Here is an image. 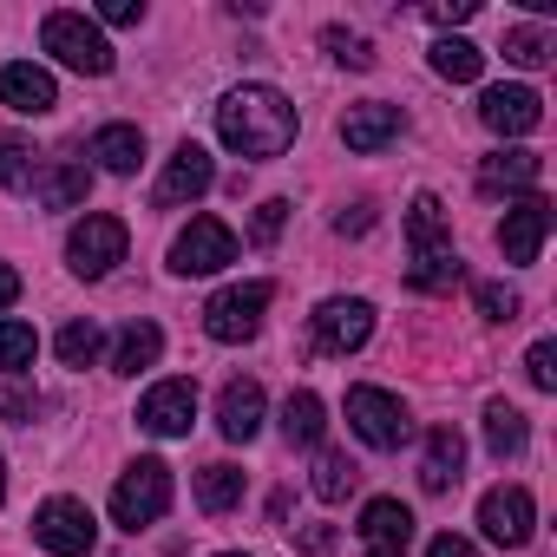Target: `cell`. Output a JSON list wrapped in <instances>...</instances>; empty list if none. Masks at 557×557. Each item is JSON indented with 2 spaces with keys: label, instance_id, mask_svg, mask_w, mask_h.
<instances>
[{
  "label": "cell",
  "instance_id": "6da1fadb",
  "mask_svg": "<svg viewBox=\"0 0 557 557\" xmlns=\"http://www.w3.org/2000/svg\"><path fill=\"white\" fill-rule=\"evenodd\" d=\"M216 138L243 158H283L296 145V106L275 86H236L216 106Z\"/></svg>",
  "mask_w": 557,
  "mask_h": 557
},
{
  "label": "cell",
  "instance_id": "7a4b0ae2",
  "mask_svg": "<svg viewBox=\"0 0 557 557\" xmlns=\"http://www.w3.org/2000/svg\"><path fill=\"white\" fill-rule=\"evenodd\" d=\"M407 243H413V269H407V283H413V289L440 296V289L459 283V269H466V262H459V249H453L446 203H440L433 190L413 197V210H407Z\"/></svg>",
  "mask_w": 557,
  "mask_h": 557
},
{
  "label": "cell",
  "instance_id": "3957f363",
  "mask_svg": "<svg viewBox=\"0 0 557 557\" xmlns=\"http://www.w3.org/2000/svg\"><path fill=\"white\" fill-rule=\"evenodd\" d=\"M40 47L60 60V66H73V73H86V79H106L112 73V47H106V34L86 21V14H47L40 21Z\"/></svg>",
  "mask_w": 557,
  "mask_h": 557
},
{
  "label": "cell",
  "instance_id": "277c9868",
  "mask_svg": "<svg viewBox=\"0 0 557 557\" xmlns=\"http://www.w3.org/2000/svg\"><path fill=\"white\" fill-rule=\"evenodd\" d=\"M164 511H171V466H164V459L125 466L119 485H112V518H119L125 531H145V524H158Z\"/></svg>",
  "mask_w": 557,
  "mask_h": 557
},
{
  "label": "cell",
  "instance_id": "5b68a950",
  "mask_svg": "<svg viewBox=\"0 0 557 557\" xmlns=\"http://www.w3.org/2000/svg\"><path fill=\"white\" fill-rule=\"evenodd\" d=\"M269 302H275V283H236V289L210 296V302H203L210 342H249V335L262 329V309H269Z\"/></svg>",
  "mask_w": 557,
  "mask_h": 557
},
{
  "label": "cell",
  "instance_id": "8992f818",
  "mask_svg": "<svg viewBox=\"0 0 557 557\" xmlns=\"http://www.w3.org/2000/svg\"><path fill=\"white\" fill-rule=\"evenodd\" d=\"M348 426H355L368 446H381V453H394V446L413 440V420H407V407H400L387 387H348Z\"/></svg>",
  "mask_w": 557,
  "mask_h": 557
},
{
  "label": "cell",
  "instance_id": "52a82bcc",
  "mask_svg": "<svg viewBox=\"0 0 557 557\" xmlns=\"http://www.w3.org/2000/svg\"><path fill=\"white\" fill-rule=\"evenodd\" d=\"M125 243H132V230L119 216H86L66 236V262H73V275L99 283V275H112V262H125Z\"/></svg>",
  "mask_w": 557,
  "mask_h": 557
},
{
  "label": "cell",
  "instance_id": "ba28073f",
  "mask_svg": "<svg viewBox=\"0 0 557 557\" xmlns=\"http://www.w3.org/2000/svg\"><path fill=\"white\" fill-rule=\"evenodd\" d=\"M34 537H40L53 557H92L99 524H92V511H86L79 498H47V505L34 511Z\"/></svg>",
  "mask_w": 557,
  "mask_h": 557
},
{
  "label": "cell",
  "instance_id": "9c48e42d",
  "mask_svg": "<svg viewBox=\"0 0 557 557\" xmlns=\"http://www.w3.org/2000/svg\"><path fill=\"white\" fill-rule=\"evenodd\" d=\"M223 262H236V236H230V223H216V216H190V230H177V243H171V269H177V275H216Z\"/></svg>",
  "mask_w": 557,
  "mask_h": 557
},
{
  "label": "cell",
  "instance_id": "30bf717a",
  "mask_svg": "<svg viewBox=\"0 0 557 557\" xmlns=\"http://www.w3.org/2000/svg\"><path fill=\"white\" fill-rule=\"evenodd\" d=\"M368 335H374V309L361 296H329L315 309V348L322 355H355V348H368Z\"/></svg>",
  "mask_w": 557,
  "mask_h": 557
},
{
  "label": "cell",
  "instance_id": "8fae6325",
  "mask_svg": "<svg viewBox=\"0 0 557 557\" xmlns=\"http://www.w3.org/2000/svg\"><path fill=\"white\" fill-rule=\"evenodd\" d=\"M210 184H216L210 151H203V145H177L171 164H164V177H158V190H151V203H158V210H177V203H197Z\"/></svg>",
  "mask_w": 557,
  "mask_h": 557
},
{
  "label": "cell",
  "instance_id": "7c38bea8",
  "mask_svg": "<svg viewBox=\"0 0 557 557\" xmlns=\"http://www.w3.org/2000/svg\"><path fill=\"white\" fill-rule=\"evenodd\" d=\"M190 420H197V381H158L138 400V426L158 433V440H184Z\"/></svg>",
  "mask_w": 557,
  "mask_h": 557
},
{
  "label": "cell",
  "instance_id": "4fadbf2b",
  "mask_svg": "<svg viewBox=\"0 0 557 557\" xmlns=\"http://www.w3.org/2000/svg\"><path fill=\"white\" fill-rule=\"evenodd\" d=\"M531 492L524 485H492L485 498H479V524H485V537L492 544H505V550H518V544H531Z\"/></svg>",
  "mask_w": 557,
  "mask_h": 557
},
{
  "label": "cell",
  "instance_id": "5bb4252c",
  "mask_svg": "<svg viewBox=\"0 0 557 557\" xmlns=\"http://www.w3.org/2000/svg\"><path fill=\"white\" fill-rule=\"evenodd\" d=\"M479 119H485V132H498V138H524V132L544 125V99H537L531 86H492V92L479 99Z\"/></svg>",
  "mask_w": 557,
  "mask_h": 557
},
{
  "label": "cell",
  "instance_id": "9a60e30c",
  "mask_svg": "<svg viewBox=\"0 0 557 557\" xmlns=\"http://www.w3.org/2000/svg\"><path fill=\"white\" fill-rule=\"evenodd\" d=\"M544 236H550V203L544 197H524V203H511L505 210V223H498V249H505V262H537V249H544Z\"/></svg>",
  "mask_w": 557,
  "mask_h": 557
},
{
  "label": "cell",
  "instance_id": "2e32d148",
  "mask_svg": "<svg viewBox=\"0 0 557 557\" xmlns=\"http://www.w3.org/2000/svg\"><path fill=\"white\" fill-rule=\"evenodd\" d=\"M0 106H14V112L40 119V112L60 106V86H53L47 66H34V60H8V66H0Z\"/></svg>",
  "mask_w": 557,
  "mask_h": 557
},
{
  "label": "cell",
  "instance_id": "e0dca14e",
  "mask_svg": "<svg viewBox=\"0 0 557 557\" xmlns=\"http://www.w3.org/2000/svg\"><path fill=\"white\" fill-rule=\"evenodd\" d=\"M400 138V106H387V99H361V106H348V119H342V145L348 151H381V145H394Z\"/></svg>",
  "mask_w": 557,
  "mask_h": 557
},
{
  "label": "cell",
  "instance_id": "ac0fdd59",
  "mask_svg": "<svg viewBox=\"0 0 557 557\" xmlns=\"http://www.w3.org/2000/svg\"><path fill=\"white\" fill-rule=\"evenodd\" d=\"M544 177V158L537 151H492V158H479V190L485 197H498V190H531Z\"/></svg>",
  "mask_w": 557,
  "mask_h": 557
},
{
  "label": "cell",
  "instance_id": "d6986e66",
  "mask_svg": "<svg viewBox=\"0 0 557 557\" xmlns=\"http://www.w3.org/2000/svg\"><path fill=\"white\" fill-rule=\"evenodd\" d=\"M216 426H223V440H256L262 433V387L256 381H230L223 387V400H216Z\"/></svg>",
  "mask_w": 557,
  "mask_h": 557
},
{
  "label": "cell",
  "instance_id": "ffe728a7",
  "mask_svg": "<svg viewBox=\"0 0 557 557\" xmlns=\"http://www.w3.org/2000/svg\"><path fill=\"white\" fill-rule=\"evenodd\" d=\"M459 466H466V440L453 426H433L426 433V459H420V485L426 492H453L459 485Z\"/></svg>",
  "mask_w": 557,
  "mask_h": 557
},
{
  "label": "cell",
  "instance_id": "44dd1931",
  "mask_svg": "<svg viewBox=\"0 0 557 557\" xmlns=\"http://www.w3.org/2000/svg\"><path fill=\"white\" fill-rule=\"evenodd\" d=\"M361 537H368V550H407V537H413V511H407L400 498H368V511H361Z\"/></svg>",
  "mask_w": 557,
  "mask_h": 557
},
{
  "label": "cell",
  "instance_id": "7402d4cb",
  "mask_svg": "<svg viewBox=\"0 0 557 557\" xmlns=\"http://www.w3.org/2000/svg\"><path fill=\"white\" fill-rule=\"evenodd\" d=\"M86 190H92V171H86V164H47V171L34 177L40 210H73V203H86Z\"/></svg>",
  "mask_w": 557,
  "mask_h": 557
},
{
  "label": "cell",
  "instance_id": "603a6c76",
  "mask_svg": "<svg viewBox=\"0 0 557 557\" xmlns=\"http://www.w3.org/2000/svg\"><path fill=\"white\" fill-rule=\"evenodd\" d=\"M92 158H99L112 177H132V171L145 164V132H138V125H106V132L92 138Z\"/></svg>",
  "mask_w": 557,
  "mask_h": 557
},
{
  "label": "cell",
  "instance_id": "cb8c5ba5",
  "mask_svg": "<svg viewBox=\"0 0 557 557\" xmlns=\"http://www.w3.org/2000/svg\"><path fill=\"white\" fill-rule=\"evenodd\" d=\"M164 355V329L158 322H132L119 342H112V374H138V368H151Z\"/></svg>",
  "mask_w": 557,
  "mask_h": 557
},
{
  "label": "cell",
  "instance_id": "d4e9b609",
  "mask_svg": "<svg viewBox=\"0 0 557 557\" xmlns=\"http://www.w3.org/2000/svg\"><path fill=\"white\" fill-rule=\"evenodd\" d=\"M524 440H531L524 413H518L511 400H485V446H492L498 459H518V453H524Z\"/></svg>",
  "mask_w": 557,
  "mask_h": 557
},
{
  "label": "cell",
  "instance_id": "484cf974",
  "mask_svg": "<svg viewBox=\"0 0 557 557\" xmlns=\"http://www.w3.org/2000/svg\"><path fill=\"white\" fill-rule=\"evenodd\" d=\"M283 433H289V446H322L329 407H322L315 394H289V400H283Z\"/></svg>",
  "mask_w": 557,
  "mask_h": 557
},
{
  "label": "cell",
  "instance_id": "4316f807",
  "mask_svg": "<svg viewBox=\"0 0 557 557\" xmlns=\"http://www.w3.org/2000/svg\"><path fill=\"white\" fill-rule=\"evenodd\" d=\"M433 73L453 79V86H472V79L485 73V53H479L472 40H433Z\"/></svg>",
  "mask_w": 557,
  "mask_h": 557
},
{
  "label": "cell",
  "instance_id": "83f0119b",
  "mask_svg": "<svg viewBox=\"0 0 557 557\" xmlns=\"http://www.w3.org/2000/svg\"><path fill=\"white\" fill-rule=\"evenodd\" d=\"M309 485H315V498H322V505H342V498H348V492L361 485V466H355L348 453H322V459H315V479H309Z\"/></svg>",
  "mask_w": 557,
  "mask_h": 557
},
{
  "label": "cell",
  "instance_id": "f1b7e54d",
  "mask_svg": "<svg viewBox=\"0 0 557 557\" xmlns=\"http://www.w3.org/2000/svg\"><path fill=\"white\" fill-rule=\"evenodd\" d=\"M197 505H203V511H230V505H243V472L223 466V459L203 466V472H197Z\"/></svg>",
  "mask_w": 557,
  "mask_h": 557
},
{
  "label": "cell",
  "instance_id": "f546056e",
  "mask_svg": "<svg viewBox=\"0 0 557 557\" xmlns=\"http://www.w3.org/2000/svg\"><path fill=\"white\" fill-rule=\"evenodd\" d=\"M34 355H40L34 322H0V374H27Z\"/></svg>",
  "mask_w": 557,
  "mask_h": 557
},
{
  "label": "cell",
  "instance_id": "4dcf8cb0",
  "mask_svg": "<svg viewBox=\"0 0 557 557\" xmlns=\"http://www.w3.org/2000/svg\"><path fill=\"white\" fill-rule=\"evenodd\" d=\"M34 184V145L0 132V190H27Z\"/></svg>",
  "mask_w": 557,
  "mask_h": 557
},
{
  "label": "cell",
  "instance_id": "1f68e13d",
  "mask_svg": "<svg viewBox=\"0 0 557 557\" xmlns=\"http://www.w3.org/2000/svg\"><path fill=\"white\" fill-rule=\"evenodd\" d=\"M53 348H60V361H66V368H92V355L106 348V335H99V322H66Z\"/></svg>",
  "mask_w": 557,
  "mask_h": 557
},
{
  "label": "cell",
  "instance_id": "d6a6232c",
  "mask_svg": "<svg viewBox=\"0 0 557 557\" xmlns=\"http://www.w3.org/2000/svg\"><path fill=\"white\" fill-rule=\"evenodd\" d=\"M550 53H557V40H550L544 27H511V34H505V60H511V66H544Z\"/></svg>",
  "mask_w": 557,
  "mask_h": 557
},
{
  "label": "cell",
  "instance_id": "836d02e7",
  "mask_svg": "<svg viewBox=\"0 0 557 557\" xmlns=\"http://www.w3.org/2000/svg\"><path fill=\"white\" fill-rule=\"evenodd\" d=\"M322 40H329V53H335L342 66H355V73H368V66H374V47H368L361 34H348V27H329Z\"/></svg>",
  "mask_w": 557,
  "mask_h": 557
},
{
  "label": "cell",
  "instance_id": "e575fe53",
  "mask_svg": "<svg viewBox=\"0 0 557 557\" xmlns=\"http://www.w3.org/2000/svg\"><path fill=\"white\" fill-rule=\"evenodd\" d=\"M283 223H289V203H283V197H269V203H256V223H249V243H256V249H269L275 236H283Z\"/></svg>",
  "mask_w": 557,
  "mask_h": 557
},
{
  "label": "cell",
  "instance_id": "d590c367",
  "mask_svg": "<svg viewBox=\"0 0 557 557\" xmlns=\"http://www.w3.org/2000/svg\"><path fill=\"white\" fill-rule=\"evenodd\" d=\"M472 296H479V315H485V322H518V309H524L505 283H479Z\"/></svg>",
  "mask_w": 557,
  "mask_h": 557
},
{
  "label": "cell",
  "instance_id": "8d00e7d4",
  "mask_svg": "<svg viewBox=\"0 0 557 557\" xmlns=\"http://www.w3.org/2000/svg\"><path fill=\"white\" fill-rule=\"evenodd\" d=\"M524 381H531L537 394H550V387H557V342H537V348L524 355Z\"/></svg>",
  "mask_w": 557,
  "mask_h": 557
},
{
  "label": "cell",
  "instance_id": "74e56055",
  "mask_svg": "<svg viewBox=\"0 0 557 557\" xmlns=\"http://www.w3.org/2000/svg\"><path fill=\"white\" fill-rule=\"evenodd\" d=\"M472 14H479V0H433V8H426L433 27H459V21H472Z\"/></svg>",
  "mask_w": 557,
  "mask_h": 557
},
{
  "label": "cell",
  "instance_id": "f35d334b",
  "mask_svg": "<svg viewBox=\"0 0 557 557\" xmlns=\"http://www.w3.org/2000/svg\"><path fill=\"white\" fill-rule=\"evenodd\" d=\"M99 21H106V27H138V21H145V8H138V0H106Z\"/></svg>",
  "mask_w": 557,
  "mask_h": 557
},
{
  "label": "cell",
  "instance_id": "ab89813d",
  "mask_svg": "<svg viewBox=\"0 0 557 557\" xmlns=\"http://www.w3.org/2000/svg\"><path fill=\"white\" fill-rule=\"evenodd\" d=\"M426 557H479V550H472L466 537H453V531H440V537L426 544Z\"/></svg>",
  "mask_w": 557,
  "mask_h": 557
},
{
  "label": "cell",
  "instance_id": "60d3db41",
  "mask_svg": "<svg viewBox=\"0 0 557 557\" xmlns=\"http://www.w3.org/2000/svg\"><path fill=\"white\" fill-rule=\"evenodd\" d=\"M368 223H374V210H368V203H355V210H342V216H335V230H342V236H361Z\"/></svg>",
  "mask_w": 557,
  "mask_h": 557
},
{
  "label": "cell",
  "instance_id": "b9f144b4",
  "mask_svg": "<svg viewBox=\"0 0 557 557\" xmlns=\"http://www.w3.org/2000/svg\"><path fill=\"white\" fill-rule=\"evenodd\" d=\"M14 302H21V275L0 262V309H14Z\"/></svg>",
  "mask_w": 557,
  "mask_h": 557
},
{
  "label": "cell",
  "instance_id": "7bdbcfd3",
  "mask_svg": "<svg viewBox=\"0 0 557 557\" xmlns=\"http://www.w3.org/2000/svg\"><path fill=\"white\" fill-rule=\"evenodd\" d=\"M329 544H335V531H329V524H309V531H302V550H329Z\"/></svg>",
  "mask_w": 557,
  "mask_h": 557
},
{
  "label": "cell",
  "instance_id": "ee69618b",
  "mask_svg": "<svg viewBox=\"0 0 557 557\" xmlns=\"http://www.w3.org/2000/svg\"><path fill=\"white\" fill-rule=\"evenodd\" d=\"M0 498H8V459H0Z\"/></svg>",
  "mask_w": 557,
  "mask_h": 557
},
{
  "label": "cell",
  "instance_id": "f6af8a7d",
  "mask_svg": "<svg viewBox=\"0 0 557 557\" xmlns=\"http://www.w3.org/2000/svg\"><path fill=\"white\" fill-rule=\"evenodd\" d=\"M368 557H407V550H368Z\"/></svg>",
  "mask_w": 557,
  "mask_h": 557
},
{
  "label": "cell",
  "instance_id": "bcb514c9",
  "mask_svg": "<svg viewBox=\"0 0 557 557\" xmlns=\"http://www.w3.org/2000/svg\"><path fill=\"white\" fill-rule=\"evenodd\" d=\"M223 557H243V550H223Z\"/></svg>",
  "mask_w": 557,
  "mask_h": 557
}]
</instances>
